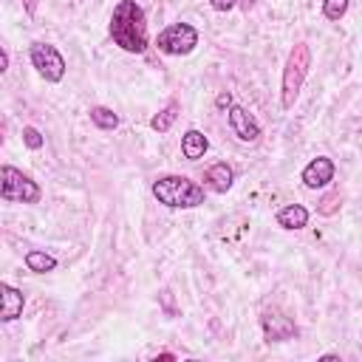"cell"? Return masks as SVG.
Masks as SVG:
<instances>
[{
	"mask_svg": "<svg viewBox=\"0 0 362 362\" xmlns=\"http://www.w3.org/2000/svg\"><path fill=\"white\" fill-rule=\"evenodd\" d=\"M107 31H110V40L127 54H144L147 42H150L147 17H144V8L136 0H119L113 6Z\"/></svg>",
	"mask_w": 362,
	"mask_h": 362,
	"instance_id": "obj_1",
	"label": "cell"
},
{
	"mask_svg": "<svg viewBox=\"0 0 362 362\" xmlns=\"http://www.w3.org/2000/svg\"><path fill=\"white\" fill-rule=\"evenodd\" d=\"M153 195L170 209H192L204 204V187L187 175H161L153 181Z\"/></svg>",
	"mask_w": 362,
	"mask_h": 362,
	"instance_id": "obj_2",
	"label": "cell"
},
{
	"mask_svg": "<svg viewBox=\"0 0 362 362\" xmlns=\"http://www.w3.org/2000/svg\"><path fill=\"white\" fill-rule=\"evenodd\" d=\"M308 71H311V48H308V42H297L288 51V59H286V68H283V82H280V105H283V110L294 107Z\"/></svg>",
	"mask_w": 362,
	"mask_h": 362,
	"instance_id": "obj_3",
	"label": "cell"
},
{
	"mask_svg": "<svg viewBox=\"0 0 362 362\" xmlns=\"http://www.w3.org/2000/svg\"><path fill=\"white\" fill-rule=\"evenodd\" d=\"M0 192H3V201H17V204H37L42 198V189L40 184L25 175L23 170L11 167V164H3L0 170Z\"/></svg>",
	"mask_w": 362,
	"mask_h": 362,
	"instance_id": "obj_4",
	"label": "cell"
},
{
	"mask_svg": "<svg viewBox=\"0 0 362 362\" xmlns=\"http://www.w3.org/2000/svg\"><path fill=\"white\" fill-rule=\"evenodd\" d=\"M195 45H198V28L189 23H173L156 37V48L167 57H184L195 51Z\"/></svg>",
	"mask_w": 362,
	"mask_h": 362,
	"instance_id": "obj_5",
	"label": "cell"
},
{
	"mask_svg": "<svg viewBox=\"0 0 362 362\" xmlns=\"http://www.w3.org/2000/svg\"><path fill=\"white\" fill-rule=\"evenodd\" d=\"M28 59H31V65L37 68V74L45 82H51V85L62 82V76H65V57L59 54L57 45H51V42H31Z\"/></svg>",
	"mask_w": 362,
	"mask_h": 362,
	"instance_id": "obj_6",
	"label": "cell"
},
{
	"mask_svg": "<svg viewBox=\"0 0 362 362\" xmlns=\"http://www.w3.org/2000/svg\"><path fill=\"white\" fill-rule=\"evenodd\" d=\"M260 328L266 342H286L291 337H297V325L291 317H286L280 308H266L260 314Z\"/></svg>",
	"mask_w": 362,
	"mask_h": 362,
	"instance_id": "obj_7",
	"label": "cell"
},
{
	"mask_svg": "<svg viewBox=\"0 0 362 362\" xmlns=\"http://www.w3.org/2000/svg\"><path fill=\"white\" fill-rule=\"evenodd\" d=\"M226 119H229V127H232V133L243 141V144H255L257 139H260V124H257V119L246 110V107H240V105H232L229 110H226Z\"/></svg>",
	"mask_w": 362,
	"mask_h": 362,
	"instance_id": "obj_8",
	"label": "cell"
},
{
	"mask_svg": "<svg viewBox=\"0 0 362 362\" xmlns=\"http://www.w3.org/2000/svg\"><path fill=\"white\" fill-rule=\"evenodd\" d=\"M334 173H337L334 161H331L328 156H317V158H311V161L303 167L300 178H303V184H305L308 189H325V187L334 181Z\"/></svg>",
	"mask_w": 362,
	"mask_h": 362,
	"instance_id": "obj_9",
	"label": "cell"
},
{
	"mask_svg": "<svg viewBox=\"0 0 362 362\" xmlns=\"http://www.w3.org/2000/svg\"><path fill=\"white\" fill-rule=\"evenodd\" d=\"M23 305H25V294L8 283H0V320L3 322H11L23 314Z\"/></svg>",
	"mask_w": 362,
	"mask_h": 362,
	"instance_id": "obj_10",
	"label": "cell"
},
{
	"mask_svg": "<svg viewBox=\"0 0 362 362\" xmlns=\"http://www.w3.org/2000/svg\"><path fill=\"white\" fill-rule=\"evenodd\" d=\"M206 150H209V139H206L201 130L189 127V130L181 136V156H184V158L198 161V158H204Z\"/></svg>",
	"mask_w": 362,
	"mask_h": 362,
	"instance_id": "obj_11",
	"label": "cell"
},
{
	"mask_svg": "<svg viewBox=\"0 0 362 362\" xmlns=\"http://www.w3.org/2000/svg\"><path fill=\"white\" fill-rule=\"evenodd\" d=\"M204 181H206V187H209L212 192H226V189L232 187V181H235V170H232L226 161H215V164L206 170Z\"/></svg>",
	"mask_w": 362,
	"mask_h": 362,
	"instance_id": "obj_12",
	"label": "cell"
},
{
	"mask_svg": "<svg viewBox=\"0 0 362 362\" xmlns=\"http://www.w3.org/2000/svg\"><path fill=\"white\" fill-rule=\"evenodd\" d=\"M277 226L283 229H303L308 226V209L303 204H286L277 209Z\"/></svg>",
	"mask_w": 362,
	"mask_h": 362,
	"instance_id": "obj_13",
	"label": "cell"
},
{
	"mask_svg": "<svg viewBox=\"0 0 362 362\" xmlns=\"http://www.w3.org/2000/svg\"><path fill=\"white\" fill-rule=\"evenodd\" d=\"M25 269L34 272V274H45V272H54L57 269V257L42 252V249H31L25 252Z\"/></svg>",
	"mask_w": 362,
	"mask_h": 362,
	"instance_id": "obj_14",
	"label": "cell"
},
{
	"mask_svg": "<svg viewBox=\"0 0 362 362\" xmlns=\"http://www.w3.org/2000/svg\"><path fill=\"white\" fill-rule=\"evenodd\" d=\"M178 110H181V105L173 99V102H167V107H161L153 119H150V127L156 130V133H167L170 127H173V122L178 119Z\"/></svg>",
	"mask_w": 362,
	"mask_h": 362,
	"instance_id": "obj_15",
	"label": "cell"
},
{
	"mask_svg": "<svg viewBox=\"0 0 362 362\" xmlns=\"http://www.w3.org/2000/svg\"><path fill=\"white\" fill-rule=\"evenodd\" d=\"M90 122H93L99 130H116V127H119V116H116L110 107H105V105L90 107Z\"/></svg>",
	"mask_w": 362,
	"mask_h": 362,
	"instance_id": "obj_16",
	"label": "cell"
},
{
	"mask_svg": "<svg viewBox=\"0 0 362 362\" xmlns=\"http://www.w3.org/2000/svg\"><path fill=\"white\" fill-rule=\"evenodd\" d=\"M348 3L351 0H322V17L331 23H339L348 14Z\"/></svg>",
	"mask_w": 362,
	"mask_h": 362,
	"instance_id": "obj_17",
	"label": "cell"
},
{
	"mask_svg": "<svg viewBox=\"0 0 362 362\" xmlns=\"http://www.w3.org/2000/svg\"><path fill=\"white\" fill-rule=\"evenodd\" d=\"M23 144H25L28 150H40V147L45 144V136H42L37 127L28 124V127H23Z\"/></svg>",
	"mask_w": 362,
	"mask_h": 362,
	"instance_id": "obj_18",
	"label": "cell"
},
{
	"mask_svg": "<svg viewBox=\"0 0 362 362\" xmlns=\"http://www.w3.org/2000/svg\"><path fill=\"white\" fill-rule=\"evenodd\" d=\"M317 209H320L322 215H334V212L339 209V192H334V189H331V192H325Z\"/></svg>",
	"mask_w": 362,
	"mask_h": 362,
	"instance_id": "obj_19",
	"label": "cell"
},
{
	"mask_svg": "<svg viewBox=\"0 0 362 362\" xmlns=\"http://www.w3.org/2000/svg\"><path fill=\"white\" fill-rule=\"evenodd\" d=\"M209 6H212L215 11H232V8L238 6V0H209Z\"/></svg>",
	"mask_w": 362,
	"mask_h": 362,
	"instance_id": "obj_20",
	"label": "cell"
},
{
	"mask_svg": "<svg viewBox=\"0 0 362 362\" xmlns=\"http://www.w3.org/2000/svg\"><path fill=\"white\" fill-rule=\"evenodd\" d=\"M215 105H218L221 110H223V107L229 110V107H232V93H229V90H221V93H218V99H215Z\"/></svg>",
	"mask_w": 362,
	"mask_h": 362,
	"instance_id": "obj_21",
	"label": "cell"
},
{
	"mask_svg": "<svg viewBox=\"0 0 362 362\" xmlns=\"http://www.w3.org/2000/svg\"><path fill=\"white\" fill-rule=\"evenodd\" d=\"M6 71H8V51L3 48L0 51V74H6Z\"/></svg>",
	"mask_w": 362,
	"mask_h": 362,
	"instance_id": "obj_22",
	"label": "cell"
},
{
	"mask_svg": "<svg viewBox=\"0 0 362 362\" xmlns=\"http://www.w3.org/2000/svg\"><path fill=\"white\" fill-rule=\"evenodd\" d=\"M23 6H25V14H28V17L37 11V0H23Z\"/></svg>",
	"mask_w": 362,
	"mask_h": 362,
	"instance_id": "obj_23",
	"label": "cell"
}]
</instances>
